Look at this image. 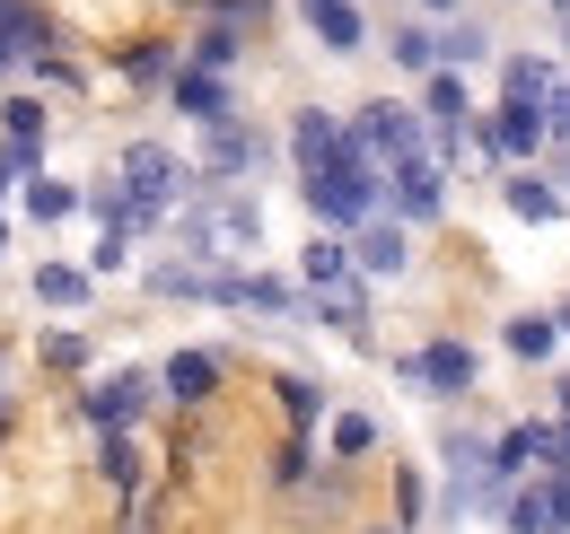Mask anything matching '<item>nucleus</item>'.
I'll return each mask as SVG.
<instances>
[{
  "label": "nucleus",
  "mask_w": 570,
  "mask_h": 534,
  "mask_svg": "<svg viewBox=\"0 0 570 534\" xmlns=\"http://www.w3.org/2000/svg\"><path fill=\"white\" fill-rule=\"evenodd\" d=\"M255 246H264V201L237 194V185H212V194L176 219V255L203 264V271H237Z\"/></svg>",
  "instance_id": "nucleus-1"
},
{
  "label": "nucleus",
  "mask_w": 570,
  "mask_h": 534,
  "mask_svg": "<svg viewBox=\"0 0 570 534\" xmlns=\"http://www.w3.org/2000/svg\"><path fill=\"white\" fill-rule=\"evenodd\" d=\"M377 176H386V167H368L352 140H343V158H334L325 176H307V210H316L325 228H368V219H377Z\"/></svg>",
  "instance_id": "nucleus-2"
},
{
  "label": "nucleus",
  "mask_w": 570,
  "mask_h": 534,
  "mask_svg": "<svg viewBox=\"0 0 570 534\" xmlns=\"http://www.w3.org/2000/svg\"><path fill=\"white\" fill-rule=\"evenodd\" d=\"M352 149L368 158V167H404V158H430V140H422V115L413 106H395V97H377V106H360V123H352Z\"/></svg>",
  "instance_id": "nucleus-3"
},
{
  "label": "nucleus",
  "mask_w": 570,
  "mask_h": 534,
  "mask_svg": "<svg viewBox=\"0 0 570 534\" xmlns=\"http://www.w3.org/2000/svg\"><path fill=\"white\" fill-rule=\"evenodd\" d=\"M343 140H352V123H334L325 106H298V115H289V167H298V185L325 176V167L343 158Z\"/></svg>",
  "instance_id": "nucleus-4"
},
{
  "label": "nucleus",
  "mask_w": 570,
  "mask_h": 534,
  "mask_svg": "<svg viewBox=\"0 0 570 534\" xmlns=\"http://www.w3.org/2000/svg\"><path fill=\"white\" fill-rule=\"evenodd\" d=\"M264 158H273V140L255 132V123H212V132H203V176H219V185L255 176Z\"/></svg>",
  "instance_id": "nucleus-5"
},
{
  "label": "nucleus",
  "mask_w": 570,
  "mask_h": 534,
  "mask_svg": "<svg viewBox=\"0 0 570 534\" xmlns=\"http://www.w3.org/2000/svg\"><path fill=\"white\" fill-rule=\"evenodd\" d=\"M474 368H483V359H474L465 342H422V350L404 359V377L430 386V395H474Z\"/></svg>",
  "instance_id": "nucleus-6"
},
{
  "label": "nucleus",
  "mask_w": 570,
  "mask_h": 534,
  "mask_svg": "<svg viewBox=\"0 0 570 534\" xmlns=\"http://www.w3.org/2000/svg\"><path fill=\"white\" fill-rule=\"evenodd\" d=\"M570 79L553 62H544V53H509V62H500V97H509V106H527V115H553V97H562Z\"/></svg>",
  "instance_id": "nucleus-7"
},
{
  "label": "nucleus",
  "mask_w": 570,
  "mask_h": 534,
  "mask_svg": "<svg viewBox=\"0 0 570 534\" xmlns=\"http://www.w3.org/2000/svg\"><path fill=\"white\" fill-rule=\"evenodd\" d=\"M422 115H430V132H439V149H465V132H474V97H465V79H456V70H430Z\"/></svg>",
  "instance_id": "nucleus-8"
},
{
  "label": "nucleus",
  "mask_w": 570,
  "mask_h": 534,
  "mask_svg": "<svg viewBox=\"0 0 570 534\" xmlns=\"http://www.w3.org/2000/svg\"><path fill=\"white\" fill-rule=\"evenodd\" d=\"M544 140H553V123H544V115H527V106H500L492 123L474 132V149H483V158H535Z\"/></svg>",
  "instance_id": "nucleus-9"
},
{
  "label": "nucleus",
  "mask_w": 570,
  "mask_h": 534,
  "mask_svg": "<svg viewBox=\"0 0 570 534\" xmlns=\"http://www.w3.org/2000/svg\"><path fill=\"white\" fill-rule=\"evenodd\" d=\"M167 97H176V115H194V123H203V132H212V123H237V106H228V88H219V70H176V88H167Z\"/></svg>",
  "instance_id": "nucleus-10"
},
{
  "label": "nucleus",
  "mask_w": 570,
  "mask_h": 534,
  "mask_svg": "<svg viewBox=\"0 0 570 534\" xmlns=\"http://www.w3.org/2000/svg\"><path fill=\"white\" fill-rule=\"evenodd\" d=\"M298 280H307V298H325V289H343V280H360V255L325 228V237H307V255H298Z\"/></svg>",
  "instance_id": "nucleus-11"
},
{
  "label": "nucleus",
  "mask_w": 570,
  "mask_h": 534,
  "mask_svg": "<svg viewBox=\"0 0 570 534\" xmlns=\"http://www.w3.org/2000/svg\"><path fill=\"white\" fill-rule=\"evenodd\" d=\"M79 403H88V421H97V429H124V421L149 403V377H141V368H124V377H97Z\"/></svg>",
  "instance_id": "nucleus-12"
},
{
  "label": "nucleus",
  "mask_w": 570,
  "mask_h": 534,
  "mask_svg": "<svg viewBox=\"0 0 570 534\" xmlns=\"http://www.w3.org/2000/svg\"><path fill=\"white\" fill-rule=\"evenodd\" d=\"M386 185H395V210H404V219H439V201H448L439 194V185H448V176H439V149H430V158H404Z\"/></svg>",
  "instance_id": "nucleus-13"
},
{
  "label": "nucleus",
  "mask_w": 570,
  "mask_h": 534,
  "mask_svg": "<svg viewBox=\"0 0 570 534\" xmlns=\"http://www.w3.org/2000/svg\"><path fill=\"white\" fill-rule=\"evenodd\" d=\"M352 255H360V271H368V280H395V271L413 264V246H404V228H395V219H368Z\"/></svg>",
  "instance_id": "nucleus-14"
},
{
  "label": "nucleus",
  "mask_w": 570,
  "mask_h": 534,
  "mask_svg": "<svg viewBox=\"0 0 570 534\" xmlns=\"http://www.w3.org/2000/svg\"><path fill=\"white\" fill-rule=\"evenodd\" d=\"M158 386H167V395H176L185 412H194V403H212V386H219V359H212V350H176V359L158 368Z\"/></svg>",
  "instance_id": "nucleus-15"
},
{
  "label": "nucleus",
  "mask_w": 570,
  "mask_h": 534,
  "mask_svg": "<svg viewBox=\"0 0 570 534\" xmlns=\"http://www.w3.org/2000/svg\"><path fill=\"white\" fill-rule=\"evenodd\" d=\"M500 201H509L518 219H535V228H544V219H562V194H553V176H535V167H518V176L500 185Z\"/></svg>",
  "instance_id": "nucleus-16"
},
{
  "label": "nucleus",
  "mask_w": 570,
  "mask_h": 534,
  "mask_svg": "<svg viewBox=\"0 0 570 534\" xmlns=\"http://www.w3.org/2000/svg\"><path fill=\"white\" fill-rule=\"evenodd\" d=\"M509 534H562V500H553V482H527V491L509 500Z\"/></svg>",
  "instance_id": "nucleus-17"
},
{
  "label": "nucleus",
  "mask_w": 570,
  "mask_h": 534,
  "mask_svg": "<svg viewBox=\"0 0 570 534\" xmlns=\"http://www.w3.org/2000/svg\"><path fill=\"white\" fill-rule=\"evenodd\" d=\"M316 316H325V325H334V334H368V271H360V280H343V289H325V298H316Z\"/></svg>",
  "instance_id": "nucleus-18"
},
{
  "label": "nucleus",
  "mask_w": 570,
  "mask_h": 534,
  "mask_svg": "<svg viewBox=\"0 0 570 534\" xmlns=\"http://www.w3.org/2000/svg\"><path fill=\"white\" fill-rule=\"evenodd\" d=\"M307 18H316V36H325V53H360V44H368V27H360L352 0H316Z\"/></svg>",
  "instance_id": "nucleus-19"
},
{
  "label": "nucleus",
  "mask_w": 570,
  "mask_h": 534,
  "mask_svg": "<svg viewBox=\"0 0 570 534\" xmlns=\"http://www.w3.org/2000/svg\"><path fill=\"white\" fill-rule=\"evenodd\" d=\"M500 342L518 350V359H553V342H562V316H509Z\"/></svg>",
  "instance_id": "nucleus-20"
},
{
  "label": "nucleus",
  "mask_w": 570,
  "mask_h": 534,
  "mask_svg": "<svg viewBox=\"0 0 570 534\" xmlns=\"http://www.w3.org/2000/svg\"><path fill=\"white\" fill-rule=\"evenodd\" d=\"M71 210H88V194H71L62 176H36V185H27V219H36V228H53V219H71Z\"/></svg>",
  "instance_id": "nucleus-21"
},
{
  "label": "nucleus",
  "mask_w": 570,
  "mask_h": 534,
  "mask_svg": "<svg viewBox=\"0 0 570 534\" xmlns=\"http://www.w3.org/2000/svg\"><path fill=\"white\" fill-rule=\"evenodd\" d=\"M212 280L219 271L185 264V255H176V264H149V289H158V298H212Z\"/></svg>",
  "instance_id": "nucleus-22"
},
{
  "label": "nucleus",
  "mask_w": 570,
  "mask_h": 534,
  "mask_svg": "<svg viewBox=\"0 0 570 534\" xmlns=\"http://www.w3.org/2000/svg\"><path fill=\"white\" fill-rule=\"evenodd\" d=\"M0 36H9L18 53H45V36H53V27H45V9H36V0H0Z\"/></svg>",
  "instance_id": "nucleus-23"
},
{
  "label": "nucleus",
  "mask_w": 570,
  "mask_h": 534,
  "mask_svg": "<svg viewBox=\"0 0 570 534\" xmlns=\"http://www.w3.org/2000/svg\"><path fill=\"white\" fill-rule=\"evenodd\" d=\"M282 412H289V438H307L325 421V386L316 377H282Z\"/></svg>",
  "instance_id": "nucleus-24"
},
{
  "label": "nucleus",
  "mask_w": 570,
  "mask_h": 534,
  "mask_svg": "<svg viewBox=\"0 0 570 534\" xmlns=\"http://www.w3.org/2000/svg\"><path fill=\"white\" fill-rule=\"evenodd\" d=\"M36 298H45V307H88V271L79 264H36Z\"/></svg>",
  "instance_id": "nucleus-25"
},
{
  "label": "nucleus",
  "mask_w": 570,
  "mask_h": 534,
  "mask_svg": "<svg viewBox=\"0 0 570 534\" xmlns=\"http://www.w3.org/2000/svg\"><path fill=\"white\" fill-rule=\"evenodd\" d=\"M176 44H132V53H124V79H141V88H176Z\"/></svg>",
  "instance_id": "nucleus-26"
},
{
  "label": "nucleus",
  "mask_w": 570,
  "mask_h": 534,
  "mask_svg": "<svg viewBox=\"0 0 570 534\" xmlns=\"http://www.w3.org/2000/svg\"><path fill=\"white\" fill-rule=\"evenodd\" d=\"M386 53H395V62H404V70H439V62H448L430 27H395V36H386Z\"/></svg>",
  "instance_id": "nucleus-27"
},
{
  "label": "nucleus",
  "mask_w": 570,
  "mask_h": 534,
  "mask_svg": "<svg viewBox=\"0 0 570 534\" xmlns=\"http://www.w3.org/2000/svg\"><path fill=\"white\" fill-rule=\"evenodd\" d=\"M0 132L27 140V149H45V97H9V106H0Z\"/></svg>",
  "instance_id": "nucleus-28"
},
{
  "label": "nucleus",
  "mask_w": 570,
  "mask_h": 534,
  "mask_svg": "<svg viewBox=\"0 0 570 534\" xmlns=\"http://www.w3.org/2000/svg\"><path fill=\"white\" fill-rule=\"evenodd\" d=\"M237 44H246V36H237L228 18H219V27H203V36H194V70H228V62H237Z\"/></svg>",
  "instance_id": "nucleus-29"
},
{
  "label": "nucleus",
  "mask_w": 570,
  "mask_h": 534,
  "mask_svg": "<svg viewBox=\"0 0 570 534\" xmlns=\"http://www.w3.org/2000/svg\"><path fill=\"white\" fill-rule=\"evenodd\" d=\"M246 307H264V316H298V289L273 280V271H246Z\"/></svg>",
  "instance_id": "nucleus-30"
},
{
  "label": "nucleus",
  "mask_w": 570,
  "mask_h": 534,
  "mask_svg": "<svg viewBox=\"0 0 570 534\" xmlns=\"http://www.w3.org/2000/svg\"><path fill=\"white\" fill-rule=\"evenodd\" d=\"M368 447H377V421H368V412H343V421H334V456L352 465V456H368Z\"/></svg>",
  "instance_id": "nucleus-31"
},
{
  "label": "nucleus",
  "mask_w": 570,
  "mask_h": 534,
  "mask_svg": "<svg viewBox=\"0 0 570 534\" xmlns=\"http://www.w3.org/2000/svg\"><path fill=\"white\" fill-rule=\"evenodd\" d=\"M439 53H448V62H483V53H492V36H483L474 18H456V27L439 36Z\"/></svg>",
  "instance_id": "nucleus-32"
},
{
  "label": "nucleus",
  "mask_w": 570,
  "mask_h": 534,
  "mask_svg": "<svg viewBox=\"0 0 570 534\" xmlns=\"http://www.w3.org/2000/svg\"><path fill=\"white\" fill-rule=\"evenodd\" d=\"M97 465H106V482H115V491H132L141 456H132V438H124V429H106V456H97Z\"/></svg>",
  "instance_id": "nucleus-33"
},
{
  "label": "nucleus",
  "mask_w": 570,
  "mask_h": 534,
  "mask_svg": "<svg viewBox=\"0 0 570 534\" xmlns=\"http://www.w3.org/2000/svg\"><path fill=\"white\" fill-rule=\"evenodd\" d=\"M45 368L79 377V368H88V334H45Z\"/></svg>",
  "instance_id": "nucleus-34"
},
{
  "label": "nucleus",
  "mask_w": 570,
  "mask_h": 534,
  "mask_svg": "<svg viewBox=\"0 0 570 534\" xmlns=\"http://www.w3.org/2000/svg\"><path fill=\"white\" fill-rule=\"evenodd\" d=\"M124 264H132V228H106L97 255H88V271H124Z\"/></svg>",
  "instance_id": "nucleus-35"
},
{
  "label": "nucleus",
  "mask_w": 570,
  "mask_h": 534,
  "mask_svg": "<svg viewBox=\"0 0 570 534\" xmlns=\"http://www.w3.org/2000/svg\"><path fill=\"white\" fill-rule=\"evenodd\" d=\"M298 508H307V517H343V473H325V482H316Z\"/></svg>",
  "instance_id": "nucleus-36"
},
{
  "label": "nucleus",
  "mask_w": 570,
  "mask_h": 534,
  "mask_svg": "<svg viewBox=\"0 0 570 534\" xmlns=\"http://www.w3.org/2000/svg\"><path fill=\"white\" fill-rule=\"evenodd\" d=\"M273 482H282V491H298V482H307V438H289L282 456H273Z\"/></svg>",
  "instance_id": "nucleus-37"
},
{
  "label": "nucleus",
  "mask_w": 570,
  "mask_h": 534,
  "mask_svg": "<svg viewBox=\"0 0 570 534\" xmlns=\"http://www.w3.org/2000/svg\"><path fill=\"white\" fill-rule=\"evenodd\" d=\"M413 517H422V473L404 465L395 473V526H413Z\"/></svg>",
  "instance_id": "nucleus-38"
},
{
  "label": "nucleus",
  "mask_w": 570,
  "mask_h": 534,
  "mask_svg": "<svg viewBox=\"0 0 570 534\" xmlns=\"http://www.w3.org/2000/svg\"><path fill=\"white\" fill-rule=\"evenodd\" d=\"M203 9H219L228 27H255V18H264V0H203Z\"/></svg>",
  "instance_id": "nucleus-39"
},
{
  "label": "nucleus",
  "mask_w": 570,
  "mask_h": 534,
  "mask_svg": "<svg viewBox=\"0 0 570 534\" xmlns=\"http://www.w3.org/2000/svg\"><path fill=\"white\" fill-rule=\"evenodd\" d=\"M124 534H158V508H149V500H132V517H124Z\"/></svg>",
  "instance_id": "nucleus-40"
},
{
  "label": "nucleus",
  "mask_w": 570,
  "mask_h": 534,
  "mask_svg": "<svg viewBox=\"0 0 570 534\" xmlns=\"http://www.w3.org/2000/svg\"><path fill=\"white\" fill-rule=\"evenodd\" d=\"M544 123H553V132L570 140V88H562V97H553V115H544Z\"/></svg>",
  "instance_id": "nucleus-41"
},
{
  "label": "nucleus",
  "mask_w": 570,
  "mask_h": 534,
  "mask_svg": "<svg viewBox=\"0 0 570 534\" xmlns=\"http://www.w3.org/2000/svg\"><path fill=\"white\" fill-rule=\"evenodd\" d=\"M553 395H562V421H570V377H562V386H553Z\"/></svg>",
  "instance_id": "nucleus-42"
},
{
  "label": "nucleus",
  "mask_w": 570,
  "mask_h": 534,
  "mask_svg": "<svg viewBox=\"0 0 570 534\" xmlns=\"http://www.w3.org/2000/svg\"><path fill=\"white\" fill-rule=\"evenodd\" d=\"M422 9H439V18H448V9H456V0H422Z\"/></svg>",
  "instance_id": "nucleus-43"
},
{
  "label": "nucleus",
  "mask_w": 570,
  "mask_h": 534,
  "mask_svg": "<svg viewBox=\"0 0 570 534\" xmlns=\"http://www.w3.org/2000/svg\"><path fill=\"white\" fill-rule=\"evenodd\" d=\"M553 316H562V334H570V298H562V307H553Z\"/></svg>",
  "instance_id": "nucleus-44"
},
{
  "label": "nucleus",
  "mask_w": 570,
  "mask_h": 534,
  "mask_svg": "<svg viewBox=\"0 0 570 534\" xmlns=\"http://www.w3.org/2000/svg\"><path fill=\"white\" fill-rule=\"evenodd\" d=\"M0 255H9V219H0Z\"/></svg>",
  "instance_id": "nucleus-45"
},
{
  "label": "nucleus",
  "mask_w": 570,
  "mask_h": 534,
  "mask_svg": "<svg viewBox=\"0 0 570 534\" xmlns=\"http://www.w3.org/2000/svg\"><path fill=\"white\" fill-rule=\"evenodd\" d=\"M0 201H9V167H0Z\"/></svg>",
  "instance_id": "nucleus-46"
},
{
  "label": "nucleus",
  "mask_w": 570,
  "mask_h": 534,
  "mask_svg": "<svg viewBox=\"0 0 570 534\" xmlns=\"http://www.w3.org/2000/svg\"><path fill=\"white\" fill-rule=\"evenodd\" d=\"M377 534H413V526H377Z\"/></svg>",
  "instance_id": "nucleus-47"
},
{
  "label": "nucleus",
  "mask_w": 570,
  "mask_h": 534,
  "mask_svg": "<svg viewBox=\"0 0 570 534\" xmlns=\"http://www.w3.org/2000/svg\"><path fill=\"white\" fill-rule=\"evenodd\" d=\"M562 438H570V421H562Z\"/></svg>",
  "instance_id": "nucleus-48"
},
{
  "label": "nucleus",
  "mask_w": 570,
  "mask_h": 534,
  "mask_svg": "<svg viewBox=\"0 0 570 534\" xmlns=\"http://www.w3.org/2000/svg\"><path fill=\"white\" fill-rule=\"evenodd\" d=\"M307 9H316V0H307Z\"/></svg>",
  "instance_id": "nucleus-49"
}]
</instances>
